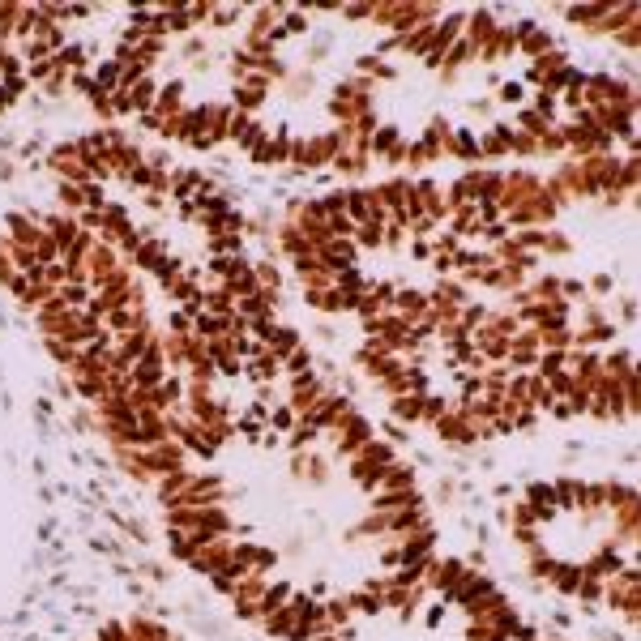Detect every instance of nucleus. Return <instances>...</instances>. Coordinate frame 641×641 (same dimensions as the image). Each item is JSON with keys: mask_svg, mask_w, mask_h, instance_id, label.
<instances>
[{"mask_svg": "<svg viewBox=\"0 0 641 641\" xmlns=\"http://www.w3.org/2000/svg\"><path fill=\"white\" fill-rule=\"evenodd\" d=\"M466 43L474 47V56H479V47H484V43H492V34L500 30L496 26V18H492V9H474V13H466Z\"/></svg>", "mask_w": 641, "mask_h": 641, "instance_id": "f257e3e1", "label": "nucleus"}, {"mask_svg": "<svg viewBox=\"0 0 641 641\" xmlns=\"http://www.w3.org/2000/svg\"><path fill=\"white\" fill-rule=\"evenodd\" d=\"M415 197H419V209H423V219L441 223L445 214H449V205H445V197H441V184H436V180H419V184H415Z\"/></svg>", "mask_w": 641, "mask_h": 641, "instance_id": "f03ea898", "label": "nucleus"}, {"mask_svg": "<svg viewBox=\"0 0 641 641\" xmlns=\"http://www.w3.org/2000/svg\"><path fill=\"white\" fill-rule=\"evenodd\" d=\"M316 252H320V261H325L334 274H342V270H355V244H351V240H325V244H320Z\"/></svg>", "mask_w": 641, "mask_h": 641, "instance_id": "7ed1b4c3", "label": "nucleus"}, {"mask_svg": "<svg viewBox=\"0 0 641 641\" xmlns=\"http://www.w3.org/2000/svg\"><path fill=\"white\" fill-rule=\"evenodd\" d=\"M394 308L402 312V320L427 316V295H423V291H415V287H402V291H394Z\"/></svg>", "mask_w": 641, "mask_h": 641, "instance_id": "20e7f679", "label": "nucleus"}, {"mask_svg": "<svg viewBox=\"0 0 641 641\" xmlns=\"http://www.w3.org/2000/svg\"><path fill=\"white\" fill-rule=\"evenodd\" d=\"M462 577H466V564H462V560H436V564H432V585H436L441 595H449Z\"/></svg>", "mask_w": 641, "mask_h": 641, "instance_id": "39448f33", "label": "nucleus"}, {"mask_svg": "<svg viewBox=\"0 0 641 641\" xmlns=\"http://www.w3.org/2000/svg\"><path fill=\"white\" fill-rule=\"evenodd\" d=\"M436 432H441V441H453V445H470L479 432L466 423V419H458V415H445V419H436Z\"/></svg>", "mask_w": 641, "mask_h": 641, "instance_id": "423d86ee", "label": "nucleus"}, {"mask_svg": "<svg viewBox=\"0 0 641 641\" xmlns=\"http://www.w3.org/2000/svg\"><path fill=\"white\" fill-rule=\"evenodd\" d=\"M432 543H436V534H432V530H423V534H415V539H406V548L398 552V556H402V564H423V556L432 552Z\"/></svg>", "mask_w": 641, "mask_h": 641, "instance_id": "0eeeda50", "label": "nucleus"}, {"mask_svg": "<svg viewBox=\"0 0 641 641\" xmlns=\"http://www.w3.org/2000/svg\"><path fill=\"white\" fill-rule=\"evenodd\" d=\"M509 133H513L509 124H492L484 137H479V154H496V158L509 154Z\"/></svg>", "mask_w": 641, "mask_h": 641, "instance_id": "6e6552de", "label": "nucleus"}, {"mask_svg": "<svg viewBox=\"0 0 641 641\" xmlns=\"http://www.w3.org/2000/svg\"><path fill=\"white\" fill-rule=\"evenodd\" d=\"M517 47L526 51V56H534V60H539V56H548V51H552V34H548L543 26H534L526 39H517Z\"/></svg>", "mask_w": 641, "mask_h": 641, "instance_id": "1a4fd4ad", "label": "nucleus"}, {"mask_svg": "<svg viewBox=\"0 0 641 641\" xmlns=\"http://www.w3.org/2000/svg\"><path fill=\"white\" fill-rule=\"evenodd\" d=\"M402 141V133H398V124H385V129H377L368 137V154H389L394 145Z\"/></svg>", "mask_w": 641, "mask_h": 641, "instance_id": "9d476101", "label": "nucleus"}, {"mask_svg": "<svg viewBox=\"0 0 641 641\" xmlns=\"http://www.w3.org/2000/svg\"><path fill=\"white\" fill-rule=\"evenodd\" d=\"M449 154H458V158H479V137H474L470 129H458V133L449 137Z\"/></svg>", "mask_w": 641, "mask_h": 641, "instance_id": "9b49d317", "label": "nucleus"}, {"mask_svg": "<svg viewBox=\"0 0 641 641\" xmlns=\"http://www.w3.org/2000/svg\"><path fill=\"white\" fill-rule=\"evenodd\" d=\"M394 415H398V419H410V423L423 419V394H398V398H394Z\"/></svg>", "mask_w": 641, "mask_h": 641, "instance_id": "f8f14e48", "label": "nucleus"}, {"mask_svg": "<svg viewBox=\"0 0 641 641\" xmlns=\"http://www.w3.org/2000/svg\"><path fill=\"white\" fill-rule=\"evenodd\" d=\"M500 193H505L500 171H479V201H500Z\"/></svg>", "mask_w": 641, "mask_h": 641, "instance_id": "ddd939ff", "label": "nucleus"}, {"mask_svg": "<svg viewBox=\"0 0 641 641\" xmlns=\"http://www.w3.org/2000/svg\"><path fill=\"white\" fill-rule=\"evenodd\" d=\"M355 240L363 248H385V223H359L355 227Z\"/></svg>", "mask_w": 641, "mask_h": 641, "instance_id": "4468645a", "label": "nucleus"}, {"mask_svg": "<svg viewBox=\"0 0 641 641\" xmlns=\"http://www.w3.org/2000/svg\"><path fill=\"white\" fill-rule=\"evenodd\" d=\"M607 9H611V5H569L564 18H569V22H603Z\"/></svg>", "mask_w": 641, "mask_h": 641, "instance_id": "2eb2a0df", "label": "nucleus"}, {"mask_svg": "<svg viewBox=\"0 0 641 641\" xmlns=\"http://www.w3.org/2000/svg\"><path fill=\"white\" fill-rule=\"evenodd\" d=\"M517 124H522L517 133H530V137H543V133L552 129V124H548L539 112H530V107H522V112H517Z\"/></svg>", "mask_w": 641, "mask_h": 641, "instance_id": "dca6fc26", "label": "nucleus"}, {"mask_svg": "<svg viewBox=\"0 0 641 641\" xmlns=\"http://www.w3.org/2000/svg\"><path fill=\"white\" fill-rule=\"evenodd\" d=\"M381 484H385V488H394V492H410V488H415V470H406V466H389Z\"/></svg>", "mask_w": 641, "mask_h": 641, "instance_id": "f3484780", "label": "nucleus"}, {"mask_svg": "<svg viewBox=\"0 0 641 641\" xmlns=\"http://www.w3.org/2000/svg\"><path fill=\"white\" fill-rule=\"evenodd\" d=\"M334 167H338L342 176H363V171H368V154H338Z\"/></svg>", "mask_w": 641, "mask_h": 641, "instance_id": "a211bd4d", "label": "nucleus"}, {"mask_svg": "<svg viewBox=\"0 0 641 641\" xmlns=\"http://www.w3.org/2000/svg\"><path fill=\"white\" fill-rule=\"evenodd\" d=\"M180 94H184V82H167L163 90H158V112H176Z\"/></svg>", "mask_w": 641, "mask_h": 641, "instance_id": "6ab92c4d", "label": "nucleus"}, {"mask_svg": "<svg viewBox=\"0 0 641 641\" xmlns=\"http://www.w3.org/2000/svg\"><path fill=\"white\" fill-rule=\"evenodd\" d=\"M82 56H86V51H82L77 43H69V47H60V51H56V60H51V65H56V69H82V65H86Z\"/></svg>", "mask_w": 641, "mask_h": 641, "instance_id": "aec40b11", "label": "nucleus"}, {"mask_svg": "<svg viewBox=\"0 0 641 641\" xmlns=\"http://www.w3.org/2000/svg\"><path fill=\"white\" fill-rule=\"evenodd\" d=\"M522 98H526V90H522V82H517V77H513V82H500V86H496V103H505V107H517Z\"/></svg>", "mask_w": 641, "mask_h": 641, "instance_id": "412c9836", "label": "nucleus"}, {"mask_svg": "<svg viewBox=\"0 0 641 641\" xmlns=\"http://www.w3.org/2000/svg\"><path fill=\"white\" fill-rule=\"evenodd\" d=\"M479 342H484V355H492V359L509 355V338H500V334H492V330H484V334H479Z\"/></svg>", "mask_w": 641, "mask_h": 641, "instance_id": "4be33fe9", "label": "nucleus"}, {"mask_svg": "<svg viewBox=\"0 0 641 641\" xmlns=\"http://www.w3.org/2000/svg\"><path fill=\"white\" fill-rule=\"evenodd\" d=\"M530 112H539V116L552 124V116H556V94H552V90H539V94H534V107H530Z\"/></svg>", "mask_w": 641, "mask_h": 641, "instance_id": "5701e85b", "label": "nucleus"}, {"mask_svg": "<svg viewBox=\"0 0 641 641\" xmlns=\"http://www.w3.org/2000/svg\"><path fill=\"white\" fill-rule=\"evenodd\" d=\"M513 150H517V154H534V150H539V137H530V133H517V129H513V133H509V154H513Z\"/></svg>", "mask_w": 641, "mask_h": 641, "instance_id": "b1692460", "label": "nucleus"}, {"mask_svg": "<svg viewBox=\"0 0 641 641\" xmlns=\"http://www.w3.org/2000/svg\"><path fill=\"white\" fill-rule=\"evenodd\" d=\"M129 98H133V107H150V103H154V82H145V77H141V82L129 90Z\"/></svg>", "mask_w": 641, "mask_h": 641, "instance_id": "393cba45", "label": "nucleus"}, {"mask_svg": "<svg viewBox=\"0 0 641 641\" xmlns=\"http://www.w3.org/2000/svg\"><path fill=\"white\" fill-rule=\"evenodd\" d=\"M539 150H543V154H560V150H569V145H564V133H560V129H548V133L539 137Z\"/></svg>", "mask_w": 641, "mask_h": 641, "instance_id": "a878e982", "label": "nucleus"}, {"mask_svg": "<svg viewBox=\"0 0 641 641\" xmlns=\"http://www.w3.org/2000/svg\"><path fill=\"white\" fill-rule=\"evenodd\" d=\"M355 607H359L363 616H381L385 599H381V590H377V595H355Z\"/></svg>", "mask_w": 641, "mask_h": 641, "instance_id": "bb28decb", "label": "nucleus"}, {"mask_svg": "<svg viewBox=\"0 0 641 641\" xmlns=\"http://www.w3.org/2000/svg\"><path fill=\"white\" fill-rule=\"evenodd\" d=\"M445 415H449V402H445V398H423V419L436 423V419H445Z\"/></svg>", "mask_w": 641, "mask_h": 641, "instance_id": "cd10ccee", "label": "nucleus"}, {"mask_svg": "<svg viewBox=\"0 0 641 641\" xmlns=\"http://www.w3.org/2000/svg\"><path fill=\"white\" fill-rule=\"evenodd\" d=\"M484 316H488V312H484V304H470V308H462V325H458V330L466 334V330H470V325H479Z\"/></svg>", "mask_w": 641, "mask_h": 641, "instance_id": "c85d7f7f", "label": "nucleus"}, {"mask_svg": "<svg viewBox=\"0 0 641 641\" xmlns=\"http://www.w3.org/2000/svg\"><path fill=\"white\" fill-rule=\"evenodd\" d=\"M359 69H363V73H377V77H394V69L381 65L377 56H359Z\"/></svg>", "mask_w": 641, "mask_h": 641, "instance_id": "c756f323", "label": "nucleus"}, {"mask_svg": "<svg viewBox=\"0 0 641 641\" xmlns=\"http://www.w3.org/2000/svg\"><path fill=\"white\" fill-rule=\"evenodd\" d=\"M479 235H484L488 244H500V240L509 235V227H505V223H488V227H479Z\"/></svg>", "mask_w": 641, "mask_h": 641, "instance_id": "7c9ffc66", "label": "nucleus"}, {"mask_svg": "<svg viewBox=\"0 0 641 641\" xmlns=\"http://www.w3.org/2000/svg\"><path fill=\"white\" fill-rule=\"evenodd\" d=\"M534 291H539L543 299H560V295H556V291H560V278H552V274H548V278H539V287H534Z\"/></svg>", "mask_w": 641, "mask_h": 641, "instance_id": "2f4dec72", "label": "nucleus"}, {"mask_svg": "<svg viewBox=\"0 0 641 641\" xmlns=\"http://www.w3.org/2000/svg\"><path fill=\"white\" fill-rule=\"evenodd\" d=\"M620 43H624L628 51H637V43H641V30H637V22H628V26L620 30Z\"/></svg>", "mask_w": 641, "mask_h": 641, "instance_id": "473e14b6", "label": "nucleus"}, {"mask_svg": "<svg viewBox=\"0 0 641 641\" xmlns=\"http://www.w3.org/2000/svg\"><path fill=\"white\" fill-rule=\"evenodd\" d=\"M432 270L445 278V274H453V257L449 252H432Z\"/></svg>", "mask_w": 641, "mask_h": 641, "instance_id": "72a5a7b5", "label": "nucleus"}, {"mask_svg": "<svg viewBox=\"0 0 641 641\" xmlns=\"http://www.w3.org/2000/svg\"><path fill=\"white\" fill-rule=\"evenodd\" d=\"M235 103H240V107H257V103H261V86H252V90H235Z\"/></svg>", "mask_w": 641, "mask_h": 641, "instance_id": "f704fd0d", "label": "nucleus"}, {"mask_svg": "<svg viewBox=\"0 0 641 641\" xmlns=\"http://www.w3.org/2000/svg\"><path fill=\"white\" fill-rule=\"evenodd\" d=\"M342 13H347L351 22H363V18H372V5H347Z\"/></svg>", "mask_w": 641, "mask_h": 641, "instance_id": "c9c22d12", "label": "nucleus"}, {"mask_svg": "<svg viewBox=\"0 0 641 641\" xmlns=\"http://www.w3.org/2000/svg\"><path fill=\"white\" fill-rule=\"evenodd\" d=\"M205 299H209V308H214V312H227V308H231L227 291H214V295H205Z\"/></svg>", "mask_w": 641, "mask_h": 641, "instance_id": "e433bc0d", "label": "nucleus"}, {"mask_svg": "<svg viewBox=\"0 0 641 641\" xmlns=\"http://www.w3.org/2000/svg\"><path fill=\"white\" fill-rule=\"evenodd\" d=\"M410 257H415V261H432V244H427V240H415Z\"/></svg>", "mask_w": 641, "mask_h": 641, "instance_id": "4c0bfd02", "label": "nucleus"}, {"mask_svg": "<svg viewBox=\"0 0 641 641\" xmlns=\"http://www.w3.org/2000/svg\"><path fill=\"white\" fill-rule=\"evenodd\" d=\"M287 30H291V34H304V30H308V18L291 13V18H287Z\"/></svg>", "mask_w": 641, "mask_h": 641, "instance_id": "58836bf2", "label": "nucleus"}, {"mask_svg": "<svg viewBox=\"0 0 641 641\" xmlns=\"http://www.w3.org/2000/svg\"><path fill=\"white\" fill-rule=\"evenodd\" d=\"M611 287H616V283H611V274H599V278H595V291H599V295H607Z\"/></svg>", "mask_w": 641, "mask_h": 641, "instance_id": "ea45409f", "label": "nucleus"}]
</instances>
